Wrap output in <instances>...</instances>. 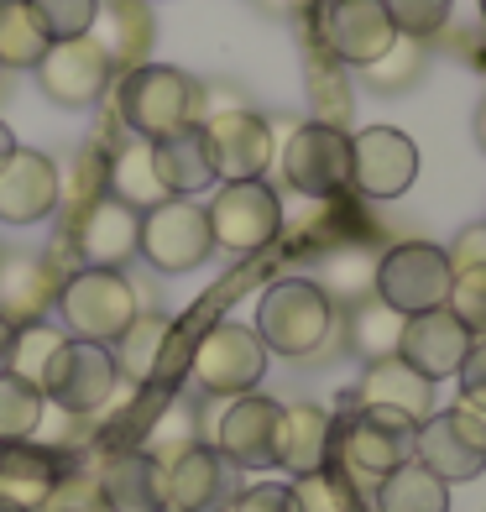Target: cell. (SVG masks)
Returning a JSON list of instances; mask_svg holds the SVG:
<instances>
[{
	"instance_id": "obj_29",
	"label": "cell",
	"mask_w": 486,
	"mask_h": 512,
	"mask_svg": "<svg viewBox=\"0 0 486 512\" xmlns=\"http://www.w3.org/2000/svg\"><path fill=\"white\" fill-rule=\"evenodd\" d=\"M110 147L105 136L95 131L89 142L68 157V168H58V215H79L84 204H95L100 194H110Z\"/></svg>"
},
{
	"instance_id": "obj_47",
	"label": "cell",
	"mask_w": 486,
	"mask_h": 512,
	"mask_svg": "<svg viewBox=\"0 0 486 512\" xmlns=\"http://www.w3.org/2000/svg\"><path fill=\"white\" fill-rule=\"evenodd\" d=\"M11 345H16V324L0 319V371H11Z\"/></svg>"
},
{
	"instance_id": "obj_26",
	"label": "cell",
	"mask_w": 486,
	"mask_h": 512,
	"mask_svg": "<svg viewBox=\"0 0 486 512\" xmlns=\"http://www.w3.org/2000/svg\"><path fill=\"white\" fill-rule=\"evenodd\" d=\"M351 403H366V408H398L408 413L413 424H424L434 413V382L419 377L403 356H382V361H366V377L356 382Z\"/></svg>"
},
{
	"instance_id": "obj_51",
	"label": "cell",
	"mask_w": 486,
	"mask_h": 512,
	"mask_svg": "<svg viewBox=\"0 0 486 512\" xmlns=\"http://www.w3.org/2000/svg\"><path fill=\"white\" fill-rule=\"evenodd\" d=\"M481 16H486V0H481Z\"/></svg>"
},
{
	"instance_id": "obj_27",
	"label": "cell",
	"mask_w": 486,
	"mask_h": 512,
	"mask_svg": "<svg viewBox=\"0 0 486 512\" xmlns=\"http://www.w3.org/2000/svg\"><path fill=\"white\" fill-rule=\"evenodd\" d=\"M58 481H63L58 455L37 450L32 439H27V445H0V502H6V507L42 512L53 502Z\"/></svg>"
},
{
	"instance_id": "obj_34",
	"label": "cell",
	"mask_w": 486,
	"mask_h": 512,
	"mask_svg": "<svg viewBox=\"0 0 486 512\" xmlns=\"http://www.w3.org/2000/svg\"><path fill=\"white\" fill-rule=\"evenodd\" d=\"M48 42L53 37L42 32L27 0H0V68H37Z\"/></svg>"
},
{
	"instance_id": "obj_24",
	"label": "cell",
	"mask_w": 486,
	"mask_h": 512,
	"mask_svg": "<svg viewBox=\"0 0 486 512\" xmlns=\"http://www.w3.org/2000/svg\"><path fill=\"white\" fill-rule=\"evenodd\" d=\"M58 272L48 267V256L32 251H0V319L21 324L48 319V309L58 304Z\"/></svg>"
},
{
	"instance_id": "obj_33",
	"label": "cell",
	"mask_w": 486,
	"mask_h": 512,
	"mask_svg": "<svg viewBox=\"0 0 486 512\" xmlns=\"http://www.w3.org/2000/svg\"><path fill=\"white\" fill-rule=\"evenodd\" d=\"M398 340H403V314L387 309L382 298H361L351 304V319H345V345L361 356V361H382V356H398Z\"/></svg>"
},
{
	"instance_id": "obj_13",
	"label": "cell",
	"mask_w": 486,
	"mask_h": 512,
	"mask_svg": "<svg viewBox=\"0 0 486 512\" xmlns=\"http://www.w3.org/2000/svg\"><path fill=\"white\" fill-rule=\"evenodd\" d=\"M413 460L429 465L439 481H476L486 471V418L476 408H445L429 413L413 434Z\"/></svg>"
},
{
	"instance_id": "obj_1",
	"label": "cell",
	"mask_w": 486,
	"mask_h": 512,
	"mask_svg": "<svg viewBox=\"0 0 486 512\" xmlns=\"http://www.w3.org/2000/svg\"><path fill=\"white\" fill-rule=\"evenodd\" d=\"M110 115L126 126V136L157 142L178 126L199 121V84L173 63H136L110 79Z\"/></svg>"
},
{
	"instance_id": "obj_21",
	"label": "cell",
	"mask_w": 486,
	"mask_h": 512,
	"mask_svg": "<svg viewBox=\"0 0 486 512\" xmlns=\"http://www.w3.org/2000/svg\"><path fill=\"white\" fill-rule=\"evenodd\" d=\"M471 340H476V335H471L450 309H429V314L403 319L398 356L419 371V377L445 382V377H455V371H460V361H466V351H471Z\"/></svg>"
},
{
	"instance_id": "obj_9",
	"label": "cell",
	"mask_w": 486,
	"mask_h": 512,
	"mask_svg": "<svg viewBox=\"0 0 486 512\" xmlns=\"http://www.w3.org/2000/svg\"><path fill=\"white\" fill-rule=\"evenodd\" d=\"M220 413L199 424L204 445H215L236 471H272L277 465V418L283 403L262 398V392H241V398H215Z\"/></svg>"
},
{
	"instance_id": "obj_14",
	"label": "cell",
	"mask_w": 486,
	"mask_h": 512,
	"mask_svg": "<svg viewBox=\"0 0 486 512\" xmlns=\"http://www.w3.org/2000/svg\"><path fill=\"white\" fill-rule=\"evenodd\" d=\"M42 95L63 110H89L110 95V79H115V63L110 53L100 48L95 37H63V42H48L42 63L32 68Z\"/></svg>"
},
{
	"instance_id": "obj_49",
	"label": "cell",
	"mask_w": 486,
	"mask_h": 512,
	"mask_svg": "<svg viewBox=\"0 0 486 512\" xmlns=\"http://www.w3.org/2000/svg\"><path fill=\"white\" fill-rule=\"evenodd\" d=\"M476 142H481V152H486V105L476 110Z\"/></svg>"
},
{
	"instance_id": "obj_11",
	"label": "cell",
	"mask_w": 486,
	"mask_h": 512,
	"mask_svg": "<svg viewBox=\"0 0 486 512\" xmlns=\"http://www.w3.org/2000/svg\"><path fill=\"white\" fill-rule=\"evenodd\" d=\"M309 16H314L309 42H319V48L345 68L377 63L392 42H398V27H392L382 0H319Z\"/></svg>"
},
{
	"instance_id": "obj_36",
	"label": "cell",
	"mask_w": 486,
	"mask_h": 512,
	"mask_svg": "<svg viewBox=\"0 0 486 512\" xmlns=\"http://www.w3.org/2000/svg\"><path fill=\"white\" fill-rule=\"evenodd\" d=\"M42 413H48L42 387L16 371H0V445H27L42 429Z\"/></svg>"
},
{
	"instance_id": "obj_8",
	"label": "cell",
	"mask_w": 486,
	"mask_h": 512,
	"mask_svg": "<svg viewBox=\"0 0 486 512\" xmlns=\"http://www.w3.org/2000/svg\"><path fill=\"white\" fill-rule=\"evenodd\" d=\"M277 162H283V183L304 199L351 194V131L340 126H324V121L298 126L277 152Z\"/></svg>"
},
{
	"instance_id": "obj_41",
	"label": "cell",
	"mask_w": 486,
	"mask_h": 512,
	"mask_svg": "<svg viewBox=\"0 0 486 512\" xmlns=\"http://www.w3.org/2000/svg\"><path fill=\"white\" fill-rule=\"evenodd\" d=\"M27 6L37 11L42 32H48L53 42H63V37H89L100 0H27Z\"/></svg>"
},
{
	"instance_id": "obj_44",
	"label": "cell",
	"mask_w": 486,
	"mask_h": 512,
	"mask_svg": "<svg viewBox=\"0 0 486 512\" xmlns=\"http://www.w3.org/2000/svg\"><path fill=\"white\" fill-rule=\"evenodd\" d=\"M230 512H298V507H293V486L262 481V486H246V492L230 502Z\"/></svg>"
},
{
	"instance_id": "obj_46",
	"label": "cell",
	"mask_w": 486,
	"mask_h": 512,
	"mask_svg": "<svg viewBox=\"0 0 486 512\" xmlns=\"http://www.w3.org/2000/svg\"><path fill=\"white\" fill-rule=\"evenodd\" d=\"M262 11H272V16H309L319 0H257Z\"/></svg>"
},
{
	"instance_id": "obj_28",
	"label": "cell",
	"mask_w": 486,
	"mask_h": 512,
	"mask_svg": "<svg viewBox=\"0 0 486 512\" xmlns=\"http://www.w3.org/2000/svg\"><path fill=\"white\" fill-rule=\"evenodd\" d=\"M89 37H95L100 48L110 53L115 74H121V68L147 63L152 37H157V32H152V6H147V0H100Z\"/></svg>"
},
{
	"instance_id": "obj_17",
	"label": "cell",
	"mask_w": 486,
	"mask_h": 512,
	"mask_svg": "<svg viewBox=\"0 0 486 512\" xmlns=\"http://www.w3.org/2000/svg\"><path fill=\"white\" fill-rule=\"evenodd\" d=\"M419 178V147L398 126H366L351 136V189L361 199H398Z\"/></svg>"
},
{
	"instance_id": "obj_6",
	"label": "cell",
	"mask_w": 486,
	"mask_h": 512,
	"mask_svg": "<svg viewBox=\"0 0 486 512\" xmlns=\"http://www.w3.org/2000/svg\"><path fill=\"white\" fill-rule=\"evenodd\" d=\"M42 398L58 403L63 413L74 418H95L115 403L121 392V371H115V356L110 345H95V340H63L48 371H42Z\"/></svg>"
},
{
	"instance_id": "obj_32",
	"label": "cell",
	"mask_w": 486,
	"mask_h": 512,
	"mask_svg": "<svg viewBox=\"0 0 486 512\" xmlns=\"http://www.w3.org/2000/svg\"><path fill=\"white\" fill-rule=\"evenodd\" d=\"M319 288L330 293V304H361V298H372L377 293V256L372 246H361V241H340L330 246V256H324V277H319Z\"/></svg>"
},
{
	"instance_id": "obj_3",
	"label": "cell",
	"mask_w": 486,
	"mask_h": 512,
	"mask_svg": "<svg viewBox=\"0 0 486 512\" xmlns=\"http://www.w3.org/2000/svg\"><path fill=\"white\" fill-rule=\"evenodd\" d=\"M251 330L262 335L267 356H288V361H304V356H319L324 345L335 340L340 330V309L330 304L314 277H283L272 283L257 304V324Z\"/></svg>"
},
{
	"instance_id": "obj_31",
	"label": "cell",
	"mask_w": 486,
	"mask_h": 512,
	"mask_svg": "<svg viewBox=\"0 0 486 512\" xmlns=\"http://www.w3.org/2000/svg\"><path fill=\"white\" fill-rule=\"evenodd\" d=\"M110 194L126 199L131 209H152L168 199V189L157 183V168H152V142L126 136V142L110 147Z\"/></svg>"
},
{
	"instance_id": "obj_50",
	"label": "cell",
	"mask_w": 486,
	"mask_h": 512,
	"mask_svg": "<svg viewBox=\"0 0 486 512\" xmlns=\"http://www.w3.org/2000/svg\"><path fill=\"white\" fill-rule=\"evenodd\" d=\"M0 512H16V507H6V502H0Z\"/></svg>"
},
{
	"instance_id": "obj_15",
	"label": "cell",
	"mask_w": 486,
	"mask_h": 512,
	"mask_svg": "<svg viewBox=\"0 0 486 512\" xmlns=\"http://www.w3.org/2000/svg\"><path fill=\"white\" fill-rule=\"evenodd\" d=\"M63 236H68V246H74L79 267L121 272L136 256V246H142V209H131L115 194H100L95 204H84L79 215L63 220Z\"/></svg>"
},
{
	"instance_id": "obj_35",
	"label": "cell",
	"mask_w": 486,
	"mask_h": 512,
	"mask_svg": "<svg viewBox=\"0 0 486 512\" xmlns=\"http://www.w3.org/2000/svg\"><path fill=\"white\" fill-rule=\"evenodd\" d=\"M309 105H314V121L324 126H340L351 121V79H345V63H335L330 53L309 42Z\"/></svg>"
},
{
	"instance_id": "obj_5",
	"label": "cell",
	"mask_w": 486,
	"mask_h": 512,
	"mask_svg": "<svg viewBox=\"0 0 486 512\" xmlns=\"http://www.w3.org/2000/svg\"><path fill=\"white\" fill-rule=\"evenodd\" d=\"M189 377L199 382L204 398H241V392H257V382L267 377V345L251 324L220 319L194 340Z\"/></svg>"
},
{
	"instance_id": "obj_52",
	"label": "cell",
	"mask_w": 486,
	"mask_h": 512,
	"mask_svg": "<svg viewBox=\"0 0 486 512\" xmlns=\"http://www.w3.org/2000/svg\"><path fill=\"white\" fill-rule=\"evenodd\" d=\"M0 74H6V68H0Z\"/></svg>"
},
{
	"instance_id": "obj_23",
	"label": "cell",
	"mask_w": 486,
	"mask_h": 512,
	"mask_svg": "<svg viewBox=\"0 0 486 512\" xmlns=\"http://www.w3.org/2000/svg\"><path fill=\"white\" fill-rule=\"evenodd\" d=\"M152 168H157V183L168 189V199H194L204 189H215V152H210V136L204 126H178L168 136L152 142Z\"/></svg>"
},
{
	"instance_id": "obj_30",
	"label": "cell",
	"mask_w": 486,
	"mask_h": 512,
	"mask_svg": "<svg viewBox=\"0 0 486 512\" xmlns=\"http://www.w3.org/2000/svg\"><path fill=\"white\" fill-rule=\"evenodd\" d=\"M372 502L377 512H450V481H439L419 460H403L398 471L377 481Z\"/></svg>"
},
{
	"instance_id": "obj_38",
	"label": "cell",
	"mask_w": 486,
	"mask_h": 512,
	"mask_svg": "<svg viewBox=\"0 0 486 512\" xmlns=\"http://www.w3.org/2000/svg\"><path fill=\"white\" fill-rule=\"evenodd\" d=\"M63 340L68 335L58 330V324H48V319L21 324L16 345H11V371H16V377H27V382H42V371H48V361H53V351Z\"/></svg>"
},
{
	"instance_id": "obj_39",
	"label": "cell",
	"mask_w": 486,
	"mask_h": 512,
	"mask_svg": "<svg viewBox=\"0 0 486 512\" xmlns=\"http://www.w3.org/2000/svg\"><path fill=\"white\" fill-rule=\"evenodd\" d=\"M361 74H366V84H372V89H382V95H392V89H408L413 79L424 74V42L398 37L377 63H366Z\"/></svg>"
},
{
	"instance_id": "obj_4",
	"label": "cell",
	"mask_w": 486,
	"mask_h": 512,
	"mask_svg": "<svg viewBox=\"0 0 486 512\" xmlns=\"http://www.w3.org/2000/svg\"><path fill=\"white\" fill-rule=\"evenodd\" d=\"M58 314H63L68 340L115 345L126 324L142 314V293L126 283V272L79 267L74 277H63V288H58Z\"/></svg>"
},
{
	"instance_id": "obj_37",
	"label": "cell",
	"mask_w": 486,
	"mask_h": 512,
	"mask_svg": "<svg viewBox=\"0 0 486 512\" xmlns=\"http://www.w3.org/2000/svg\"><path fill=\"white\" fill-rule=\"evenodd\" d=\"M293 507L298 512H361V492L335 465H324V471H309L293 481Z\"/></svg>"
},
{
	"instance_id": "obj_42",
	"label": "cell",
	"mask_w": 486,
	"mask_h": 512,
	"mask_svg": "<svg viewBox=\"0 0 486 512\" xmlns=\"http://www.w3.org/2000/svg\"><path fill=\"white\" fill-rule=\"evenodd\" d=\"M398 37H413V42H429L434 32H445L450 21V0H382Z\"/></svg>"
},
{
	"instance_id": "obj_45",
	"label": "cell",
	"mask_w": 486,
	"mask_h": 512,
	"mask_svg": "<svg viewBox=\"0 0 486 512\" xmlns=\"http://www.w3.org/2000/svg\"><path fill=\"white\" fill-rule=\"evenodd\" d=\"M450 256V272H466V267H486V220L466 225L455 236V246L445 251Z\"/></svg>"
},
{
	"instance_id": "obj_48",
	"label": "cell",
	"mask_w": 486,
	"mask_h": 512,
	"mask_svg": "<svg viewBox=\"0 0 486 512\" xmlns=\"http://www.w3.org/2000/svg\"><path fill=\"white\" fill-rule=\"evenodd\" d=\"M11 147H16V136H11V126H6V121H0V162L11 157Z\"/></svg>"
},
{
	"instance_id": "obj_40",
	"label": "cell",
	"mask_w": 486,
	"mask_h": 512,
	"mask_svg": "<svg viewBox=\"0 0 486 512\" xmlns=\"http://www.w3.org/2000/svg\"><path fill=\"white\" fill-rule=\"evenodd\" d=\"M445 309L466 324L476 340H486V267H466L450 277V298Z\"/></svg>"
},
{
	"instance_id": "obj_16",
	"label": "cell",
	"mask_w": 486,
	"mask_h": 512,
	"mask_svg": "<svg viewBox=\"0 0 486 512\" xmlns=\"http://www.w3.org/2000/svg\"><path fill=\"white\" fill-rule=\"evenodd\" d=\"M204 136H210V152H215V178L220 183H246V178H262L272 162H277V136L262 121L257 110L246 105H230V110H210L204 115Z\"/></svg>"
},
{
	"instance_id": "obj_19",
	"label": "cell",
	"mask_w": 486,
	"mask_h": 512,
	"mask_svg": "<svg viewBox=\"0 0 486 512\" xmlns=\"http://www.w3.org/2000/svg\"><path fill=\"white\" fill-rule=\"evenodd\" d=\"M89 476H95L105 512H168V465L152 460L142 445L110 450Z\"/></svg>"
},
{
	"instance_id": "obj_7",
	"label": "cell",
	"mask_w": 486,
	"mask_h": 512,
	"mask_svg": "<svg viewBox=\"0 0 486 512\" xmlns=\"http://www.w3.org/2000/svg\"><path fill=\"white\" fill-rule=\"evenodd\" d=\"M450 277L455 272H450L445 246H429V241H398L392 251L377 256V298L387 309H398L403 319L445 309Z\"/></svg>"
},
{
	"instance_id": "obj_20",
	"label": "cell",
	"mask_w": 486,
	"mask_h": 512,
	"mask_svg": "<svg viewBox=\"0 0 486 512\" xmlns=\"http://www.w3.org/2000/svg\"><path fill=\"white\" fill-rule=\"evenodd\" d=\"M48 215H58V162L37 147H11L0 162V220L37 225Z\"/></svg>"
},
{
	"instance_id": "obj_43",
	"label": "cell",
	"mask_w": 486,
	"mask_h": 512,
	"mask_svg": "<svg viewBox=\"0 0 486 512\" xmlns=\"http://www.w3.org/2000/svg\"><path fill=\"white\" fill-rule=\"evenodd\" d=\"M455 377H460V403L486 418V340H471V351H466Z\"/></svg>"
},
{
	"instance_id": "obj_10",
	"label": "cell",
	"mask_w": 486,
	"mask_h": 512,
	"mask_svg": "<svg viewBox=\"0 0 486 512\" xmlns=\"http://www.w3.org/2000/svg\"><path fill=\"white\" fill-rule=\"evenodd\" d=\"M204 215H210L215 246L236 251V256H251V251H262L283 236V199H277V189L262 178L220 183L215 199L204 204Z\"/></svg>"
},
{
	"instance_id": "obj_25",
	"label": "cell",
	"mask_w": 486,
	"mask_h": 512,
	"mask_svg": "<svg viewBox=\"0 0 486 512\" xmlns=\"http://www.w3.org/2000/svg\"><path fill=\"white\" fill-rule=\"evenodd\" d=\"M335 455V418L319 403H293L277 418V465L288 476H309L324 471Z\"/></svg>"
},
{
	"instance_id": "obj_12",
	"label": "cell",
	"mask_w": 486,
	"mask_h": 512,
	"mask_svg": "<svg viewBox=\"0 0 486 512\" xmlns=\"http://www.w3.org/2000/svg\"><path fill=\"white\" fill-rule=\"evenodd\" d=\"M215 236H210V215L194 199H162L142 209V246L136 256H147V267L157 272H194L210 262Z\"/></svg>"
},
{
	"instance_id": "obj_22",
	"label": "cell",
	"mask_w": 486,
	"mask_h": 512,
	"mask_svg": "<svg viewBox=\"0 0 486 512\" xmlns=\"http://www.w3.org/2000/svg\"><path fill=\"white\" fill-rule=\"evenodd\" d=\"M173 351H178V324L157 309H142L121 330V340L110 345L115 371H121V382H131V387H152L162 377H173L178 371Z\"/></svg>"
},
{
	"instance_id": "obj_18",
	"label": "cell",
	"mask_w": 486,
	"mask_h": 512,
	"mask_svg": "<svg viewBox=\"0 0 486 512\" xmlns=\"http://www.w3.org/2000/svg\"><path fill=\"white\" fill-rule=\"evenodd\" d=\"M236 497V465L215 445H189L178 460H168V512H230Z\"/></svg>"
},
{
	"instance_id": "obj_2",
	"label": "cell",
	"mask_w": 486,
	"mask_h": 512,
	"mask_svg": "<svg viewBox=\"0 0 486 512\" xmlns=\"http://www.w3.org/2000/svg\"><path fill=\"white\" fill-rule=\"evenodd\" d=\"M413 424L398 408H366L345 398V413L335 418V455L330 465L356 486V492H377V481L387 471H398L403 460H413Z\"/></svg>"
}]
</instances>
